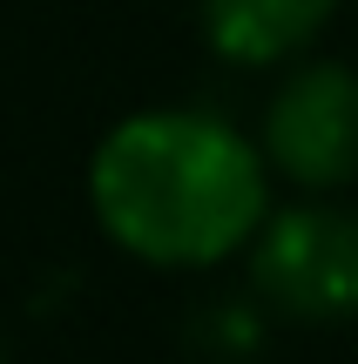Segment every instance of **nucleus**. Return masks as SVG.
<instances>
[{
	"label": "nucleus",
	"instance_id": "423d86ee",
	"mask_svg": "<svg viewBox=\"0 0 358 364\" xmlns=\"http://www.w3.org/2000/svg\"><path fill=\"white\" fill-rule=\"evenodd\" d=\"M0 364H7V351H0Z\"/></svg>",
	"mask_w": 358,
	"mask_h": 364
},
{
	"label": "nucleus",
	"instance_id": "39448f33",
	"mask_svg": "<svg viewBox=\"0 0 358 364\" xmlns=\"http://www.w3.org/2000/svg\"><path fill=\"white\" fill-rule=\"evenodd\" d=\"M264 304L257 297H203L183 324V344L203 364H251L264 351Z\"/></svg>",
	"mask_w": 358,
	"mask_h": 364
},
{
	"label": "nucleus",
	"instance_id": "f257e3e1",
	"mask_svg": "<svg viewBox=\"0 0 358 364\" xmlns=\"http://www.w3.org/2000/svg\"><path fill=\"white\" fill-rule=\"evenodd\" d=\"M88 209L115 250L156 270L237 257L270 209V162L203 108L122 115L88 156Z\"/></svg>",
	"mask_w": 358,
	"mask_h": 364
},
{
	"label": "nucleus",
	"instance_id": "7ed1b4c3",
	"mask_svg": "<svg viewBox=\"0 0 358 364\" xmlns=\"http://www.w3.org/2000/svg\"><path fill=\"white\" fill-rule=\"evenodd\" d=\"M264 162L298 189H345L358 182V68L305 61L278 81L257 135Z\"/></svg>",
	"mask_w": 358,
	"mask_h": 364
},
{
	"label": "nucleus",
	"instance_id": "f03ea898",
	"mask_svg": "<svg viewBox=\"0 0 358 364\" xmlns=\"http://www.w3.org/2000/svg\"><path fill=\"white\" fill-rule=\"evenodd\" d=\"M251 297L291 324H352L358 317V209L291 203L264 209L251 230Z\"/></svg>",
	"mask_w": 358,
	"mask_h": 364
},
{
	"label": "nucleus",
	"instance_id": "20e7f679",
	"mask_svg": "<svg viewBox=\"0 0 358 364\" xmlns=\"http://www.w3.org/2000/svg\"><path fill=\"white\" fill-rule=\"evenodd\" d=\"M338 0H196L203 41L230 68H278L332 27Z\"/></svg>",
	"mask_w": 358,
	"mask_h": 364
}]
</instances>
